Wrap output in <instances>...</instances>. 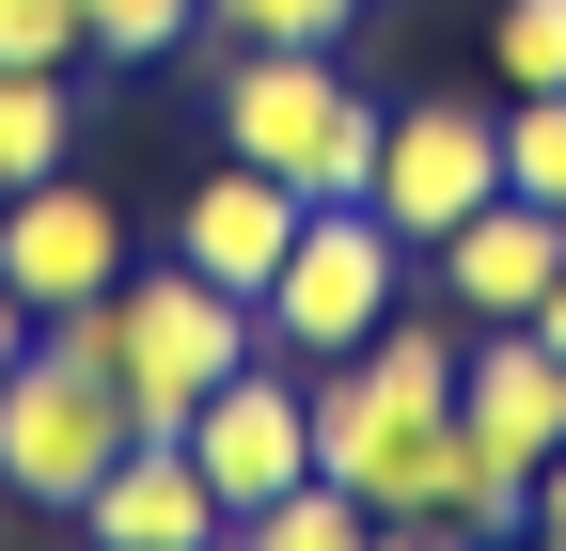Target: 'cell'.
I'll return each instance as SVG.
<instances>
[{"label": "cell", "instance_id": "6da1fadb", "mask_svg": "<svg viewBox=\"0 0 566 551\" xmlns=\"http://www.w3.org/2000/svg\"><path fill=\"white\" fill-rule=\"evenodd\" d=\"M126 441H142V409H126V378H111L95 300L32 315L17 378H0V489H17L32 520H80V505H95V472H111Z\"/></svg>", "mask_w": 566, "mask_h": 551}, {"label": "cell", "instance_id": "7a4b0ae2", "mask_svg": "<svg viewBox=\"0 0 566 551\" xmlns=\"http://www.w3.org/2000/svg\"><path fill=\"white\" fill-rule=\"evenodd\" d=\"M221 158L283 174L300 205H363V174H378V95L346 80V48H237V63H221Z\"/></svg>", "mask_w": 566, "mask_h": 551}, {"label": "cell", "instance_id": "3957f363", "mask_svg": "<svg viewBox=\"0 0 566 551\" xmlns=\"http://www.w3.org/2000/svg\"><path fill=\"white\" fill-rule=\"evenodd\" d=\"M457 347H472V315H394V331H363L346 363H315V472H346L378 520H394V472H409V441L457 409Z\"/></svg>", "mask_w": 566, "mask_h": 551}, {"label": "cell", "instance_id": "277c9868", "mask_svg": "<svg viewBox=\"0 0 566 551\" xmlns=\"http://www.w3.org/2000/svg\"><path fill=\"white\" fill-rule=\"evenodd\" d=\"M394 300H409V237L378 221V205H300V237H283L252 331H268V363L315 378V363L363 347V331H394Z\"/></svg>", "mask_w": 566, "mask_h": 551}, {"label": "cell", "instance_id": "5b68a950", "mask_svg": "<svg viewBox=\"0 0 566 551\" xmlns=\"http://www.w3.org/2000/svg\"><path fill=\"white\" fill-rule=\"evenodd\" d=\"M95 331H111V378H126L142 426H189V409L268 347L252 300H237V284H205V268H174V252H158V268H126V284L95 300Z\"/></svg>", "mask_w": 566, "mask_h": 551}, {"label": "cell", "instance_id": "8992f818", "mask_svg": "<svg viewBox=\"0 0 566 551\" xmlns=\"http://www.w3.org/2000/svg\"><path fill=\"white\" fill-rule=\"evenodd\" d=\"M363 205H378L409 252H441L472 205H504V111H488V95H409V111H378Z\"/></svg>", "mask_w": 566, "mask_h": 551}, {"label": "cell", "instance_id": "52a82bcc", "mask_svg": "<svg viewBox=\"0 0 566 551\" xmlns=\"http://www.w3.org/2000/svg\"><path fill=\"white\" fill-rule=\"evenodd\" d=\"M174 441L205 457V489H221V520H252L268 489H300V472H315V378L252 347V363H237L221 394H205L189 426H174Z\"/></svg>", "mask_w": 566, "mask_h": 551}, {"label": "cell", "instance_id": "ba28073f", "mask_svg": "<svg viewBox=\"0 0 566 551\" xmlns=\"http://www.w3.org/2000/svg\"><path fill=\"white\" fill-rule=\"evenodd\" d=\"M0 284H17L32 315H63V300H111V284H126V205H111V189H80V174L0 189Z\"/></svg>", "mask_w": 566, "mask_h": 551}, {"label": "cell", "instance_id": "9c48e42d", "mask_svg": "<svg viewBox=\"0 0 566 551\" xmlns=\"http://www.w3.org/2000/svg\"><path fill=\"white\" fill-rule=\"evenodd\" d=\"M457 426L504 457V472H551V457H566V363L535 347V315L457 347Z\"/></svg>", "mask_w": 566, "mask_h": 551}, {"label": "cell", "instance_id": "30bf717a", "mask_svg": "<svg viewBox=\"0 0 566 551\" xmlns=\"http://www.w3.org/2000/svg\"><path fill=\"white\" fill-rule=\"evenodd\" d=\"M80 536H95V551H205V536H237V520H221V489H205V457H189L174 426H142V441L95 472Z\"/></svg>", "mask_w": 566, "mask_h": 551}, {"label": "cell", "instance_id": "8fae6325", "mask_svg": "<svg viewBox=\"0 0 566 551\" xmlns=\"http://www.w3.org/2000/svg\"><path fill=\"white\" fill-rule=\"evenodd\" d=\"M551 284H566V221H551V205H520V189L472 205V221L441 237V300H457L472 331H520Z\"/></svg>", "mask_w": 566, "mask_h": 551}, {"label": "cell", "instance_id": "7c38bea8", "mask_svg": "<svg viewBox=\"0 0 566 551\" xmlns=\"http://www.w3.org/2000/svg\"><path fill=\"white\" fill-rule=\"evenodd\" d=\"M394 536H535V472H504L457 409L409 441V472H394Z\"/></svg>", "mask_w": 566, "mask_h": 551}, {"label": "cell", "instance_id": "4fadbf2b", "mask_svg": "<svg viewBox=\"0 0 566 551\" xmlns=\"http://www.w3.org/2000/svg\"><path fill=\"white\" fill-rule=\"evenodd\" d=\"M283 237H300V189H283V174H252V158H221V174L174 205V268H205V284H237V300H268Z\"/></svg>", "mask_w": 566, "mask_h": 551}, {"label": "cell", "instance_id": "5bb4252c", "mask_svg": "<svg viewBox=\"0 0 566 551\" xmlns=\"http://www.w3.org/2000/svg\"><path fill=\"white\" fill-rule=\"evenodd\" d=\"M63 143H80V95H63V63H0V189L63 174Z\"/></svg>", "mask_w": 566, "mask_h": 551}, {"label": "cell", "instance_id": "9a60e30c", "mask_svg": "<svg viewBox=\"0 0 566 551\" xmlns=\"http://www.w3.org/2000/svg\"><path fill=\"white\" fill-rule=\"evenodd\" d=\"M504 189L566 221V80L551 95H504Z\"/></svg>", "mask_w": 566, "mask_h": 551}, {"label": "cell", "instance_id": "2e32d148", "mask_svg": "<svg viewBox=\"0 0 566 551\" xmlns=\"http://www.w3.org/2000/svg\"><path fill=\"white\" fill-rule=\"evenodd\" d=\"M205 32L221 48H346L363 0H205Z\"/></svg>", "mask_w": 566, "mask_h": 551}, {"label": "cell", "instance_id": "e0dca14e", "mask_svg": "<svg viewBox=\"0 0 566 551\" xmlns=\"http://www.w3.org/2000/svg\"><path fill=\"white\" fill-rule=\"evenodd\" d=\"M488 80H504V95H551L566 80V0H504V17H488Z\"/></svg>", "mask_w": 566, "mask_h": 551}, {"label": "cell", "instance_id": "ac0fdd59", "mask_svg": "<svg viewBox=\"0 0 566 551\" xmlns=\"http://www.w3.org/2000/svg\"><path fill=\"white\" fill-rule=\"evenodd\" d=\"M80 32H95V63H174L205 32V0H80Z\"/></svg>", "mask_w": 566, "mask_h": 551}, {"label": "cell", "instance_id": "d6986e66", "mask_svg": "<svg viewBox=\"0 0 566 551\" xmlns=\"http://www.w3.org/2000/svg\"><path fill=\"white\" fill-rule=\"evenodd\" d=\"M80 0H0V63H80Z\"/></svg>", "mask_w": 566, "mask_h": 551}, {"label": "cell", "instance_id": "ffe728a7", "mask_svg": "<svg viewBox=\"0 0 566 551\" xmlns=\"http://www.w3.org/2000/svg\"><path fill=\"white\" fill-rule=\"evenodd\" d=\"M535 551H566V457L535 472Z\"/></svg>", "mask_w": 566, "mask_h": 551}, {"label": "cell", "instance_id": "44dd1931", "mask_svg": "<svg viewBox=\"0 0 566 551\" xmlns=\"http://www.w3.org/2000/svg\"><path fill=\"white\" fill-rule=\"evenodd\" d=\"M17 347H32V300H17V284H0V378H17Z\"/></svg>", "mask_w": 566, "mask_h": 551}, {"label": "cell", "instance_id": "7402d4cb", "mask_svg": "<svg viewBox=\"0 0 566 551\" xmlns=\"http://www.w3.org/2000/svg\"><path fill=\"white\" fill-rule=\"evenodd\" d=\"M535 347H551V363H566V284H551V300H535Z\"/></svg>", "mask_w": 566, "mask_h": 551}]
</instances>
